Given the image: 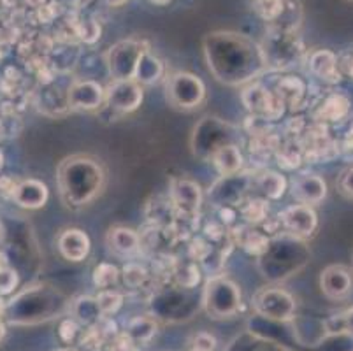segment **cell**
I'll return each mask as SVG.
<instances>
[{
    "label": "cell",
    "mask_w": 353,
    "mask_h": 351,
    "mask_svg": "<svg viewBox=\"0 0 353 351\" xmlns=\"http://www.w3.org/2000/svg\"><path fill=\"white\" fill-rule=\"evenodd\" d=\"M208 67L218 81L245 85L268 67L264 50L246 35L236 32H211L204 37Z\"/></svg>",
    "instance_id": "6da1fadb"
},
{
    "label": "cell",
    "mask_w": 353,
    "mask_h": 351,
    "mask_svg": "<svg viewBox=\"0 0 353 351\" xmlns=\"http://www.w3.org/2000/svg\"><path fill=\"white\" fill-rule=\"evenodd\" d=\"M60 197L69 208L90 204L102 192L105 172L101 163L86 154H74L59 167Z\"/></svg>",
    "instance_id": "7a4b0ae2"
},
{
    "label": "cell",
    "mask_w": 353,
    "mask_h": 351,
    "mask_svg": "<svg viewBox=\"0 0 353 351\" xmlns=\"http://www.w3.org/2000/svg\"><path fill=\"white\" fill-rule=\"evenodd\" d=\"M67 301L60 292L51 286H35L21 292L4 305V317L11 325H35L53 320L63 313Z\"/></svg>",
    "instance_id": "3957f363"
},
{
    "label": "cell",
    "mask_w": 353,
    "mask_h": 351,
    "mask_svg": "<svg viewBox=\"0 0 353 351\" xmlns=\"http://www.w3.org/2000/svg\"><path fill=\"white\" fill-rule=\"evenodd\" d=\"M202 305L211 318H230L241 308V292L232 281L225 278H213L208 281Z\"/></svg>",
    "instance_id": "277c9868"
},
{
    "label": "cell",
    "mask_w": 353,
    "mask_h": 351,
    "mask_svg": "<svg viewBox=\"0 0 353 351\" xmlns=\"http://www.w3.org/2000/svg\"><path fill=\"white\" fill-rule=\"evenodd\" d=\"M206 99V86L190 72H176L167 81V101L172 108L190 111Z\"/></svg>",
    "instance_id": "5b68a950"
},
{
    "label": "cell",
    "mask_w": 353,
    "mask_h": 351,
    "mask_svg": "<svg viewBox=\"0 0 353 351\" xmlns=\"http://www.w3.org/2000/svg\"><path fill=\"white\" fill-rule=\"evenodd\" d=\"M146 51V44L136 41V39H127V41H120L118 44H114L105 57L108 58L109 72L114 77V81L134 79L137 63Z\"/></svg>",
    "instance_id": "8992f818"
},
{
    "label": "cell",
    "mask_w": 353,
    "mask_h": 351,
    "mask_svg": "<svg viewBox=\"0 0 353 351\" xmlns=\"http://www.w3.org/2000/svg\"><path fill=\"white\" fill-rule=\"evenodd\" d=\"M256 314L271 321H290L295 314V301L281 288H264L253 299Z\"/></svg>",
    "instance_id": "52a82bcc"
},
{
    "label": "cell",
    "mask_w": 353,
    "mask_h": 351,
    "mask_svg": "<svg viewBox=\"0 0 353 351\" xmlns=\"http://www.w3.org/2000/svg\"><path fill=\"white\" fill-rule=\"evenodd\" d=\"M105 101L114 111L132 112L143 102V90L136 79H121L109 86L105 92Z\"/></svg>",
    "instance_id": "ba28073f"
},
{
    "label": "cell",
    "mask_w": 353,
    "mask_h": 351,
    "mask_svg": "<svg viewBox=\"0 0 353 351\" xmlns=\"http://www.w3.org/2000/svg\"><path fill=\"white\" fill-rule=\"evenodd\" d=\"M281 223L290 236L303 239L310 237L319 225V217L311 205L295 204L281 212Z\"/></svg>",
    "instance_id": "9c48e42d"
},
{
    "label": "cell",
    "mask_w": 353,
    "mask_h": 351,
    "mask_svg": "<svg viewBox=\"0 0 353 351\" xmlns=\"http://www.w3.org/2000/svg\"><path fill=\"white\" fill-rule=\"evenodd\" d=\"M243 102L248 111L264 116L265 120H278L283 114V102L278 101L274 93L260 85L248 86L243 92Z\"/></svg>",
    "instance_id": "30bf717a"
},
{
    "label": "cell",
    "mask_w": 353,
    "mask_h": 351,
    "mask_svg": "<svg viewBox=\"0 0 353 351\" xmlns=\"http://www.w3.org/2000/svg\"><path fill=\"white\" fill-rule=\"evenodd\" d=\"M320 286L325 297L339 301L352 292V274L345 265H329L320 276Z\"/></svg>",
    "instance_id": "8fae6325"
},
{
    "label": "cell",
    "mask_w": 353,
    "mask_h": 351,
    "mask_svg": "<svg viewBox=\"0 0 353 351\" xmlns=\"http://www.w3.org/2000/svg\"><path fill=\"white\" fill-rule=\"evenodd\" d=\"M171 197L183 217H194L201 208V186L190 179H176L171 186Z\"/></svg>",
    "instance_id": "7c38bea8"
},
{
    "label": "cell",
    "mask_w": 353,
    "mask_h": 351,
    "mask_svg": "<svg viewBox=\"0 0 353 351\" xmlns=\"http://www.w3.org/2000/svg\"><path fill=\"white\" fill-rule=\"evenodd\" d=\"M292 195L299 204L313 205L319 204L325 199L327 195V185L320 176L314 174H304L295 179L292 185Z\"/></svg>",
    "instance_id": "4fadbf2b"
},
{
    "label": "cell",
    "mask_w": 353,
    "mask_h": 351,
    "mask_svg": "<svg viewBox=\"0 0 353 351\" xmlns=\"http://www.w3.org/2000/svg\"><path fill=\"white\" fill-rule=\"evenodd\" d=\"M59 250L70 262H81L90 253V239L79 228H67L59 237Z\"/></svg>",
    "instance_id": "5bb4252c"
},
{
    "label": "cell",
    "mask_w": 353,
    "mask_h": 351,
    "mask_svg": "<svg viewBox=\"0 0 353 351\" xmlns=\"http://www.w3.org/2000/svg\"><path fill=\"white\" fill-rule=\"evenodd\" d=\"M104 90L95 81H79L70 88L69 92V104L74 109H85L92 111L97 109L104 101Z\"/></svg>",
    "instance_id": "9a60e30c"
},
{
    "label": "cell",
    "mask_w": 353,
    "mask_h": 351,
    "mask_svg": "<svg viewBox=\"0 0 353 351\" xmlns=\"http://www.w3.org/2000/svg\"><path fill=\"white\" fill-rule=\"evenodd\" d=\"M50 193H48L46 185L37 179H27L16 186L12 199L18 205L27 209H39L46 204Z\"/></svg>",
    "instance_id": "2e32d148"
},
{
    "label": "cell",
    "mask_w": 353,
    "mask_h": 351,
    "mask_svg": "<svg viewBox=\"0 0 353 351\" xmlns=\"http://www.w3.org/2000/svg\"><path fill=\"white\" fill-rule=\"evenodd\" d=\"M108 246L117 255H132V253L137 251V248H139V236L134 230H130V228H111L108 234Z\"/></svg>",
    "instance_id": "e0dca14e"
},
{
    "label": "cell",
    "mask_w": 353,
    "mask_h": 351,
    "mask_svg": "<svg viewBox=\"0 0 353 351\" xmlns=\"http://www.w3.org/2000/svg\"><path fill=\"white\" fill-rule=\"evenodd\" d=\"M310 69L314 76L322 77L325 81H338L339 79L338 58L332 51H314L310 58Z\"/></svg>",
    "instance_id": "ac0fdd59"
},
{
    "label": "cell",
    "mask_w": 353,
    "mask_h": 351,
    "mask_svg": "<svg viewBox=\"0 0 353 351\" xmlns=\"http://www.w3.org/2000/svg\"><path fill=\"white\" fill-rule=\"evenodd\" d=\"M211 159H213L214 167L221 176H234L243 163V157H241V151L236 144H225V146L218 148L211 154Z\"/></svg>",
    "instance_id": "d6986e66"
},
{
    "label": "cell",
    "mask_w": 353,
    "mask_h": 351,
    "mask_svg": "<svg viewBox=\"0 0 353 351\" xmlns=\"http://www.w3.org/2000/svg\"><path fill=\"white\" fill-rule=\"evenodd\" d=\"M157 334V323L153 318H134L130 323L127 325V330H125V336L132 341L134 344H144L150 343V341L155 337Z\"/></svg>",
    "instance_id": "ffe728a7"
},
{
    "label": "cell",
    "mask_w": 353,
    "mask_h": 351,
    "mask_svg": "<svg viewBox=\"0 0 353 351\" xmlns=\"http://www.w3.org/2000/svg\"><path fill=\"white\" fill-rule=\"evenodd\" d=\"M70 311H72L76 321L86 325V327H92V325L99 323L102 318L97 301L90 297H79L78 301L70 305Z\"/></svg>",
    "instance_id": "44dd1931"
},
{
    "label": "cell",
    "mask_w": 353,
    "mask_h": 351,
    "mask_svg": "<svg viewBox=\"0 0 353 351\" xmlns=\"http://www.w3.org/2000/svg\"><path fill=\"white\" fill-rule=\"evenodd\" d=\"M274 95L278 97V101L283 102V106L299 104L304 95V85L295 77H283L278 81Z\"/></svg>",
    "instance_id": "7402d4cb"
},
{
    "label": "cell",
    "mask_w": 353,
    "mask_h": 351,
    "mask_svg": "<svg viewBox=\"0 0 353 351\" xmlns=\"http://www.w3.org/2000/svg\"><path fill=\"white\" fill-rule=\"evenodd\" d=\"M163 72V67H162V62H160L159 58L152 57V54L144 53L143 57H141L139 63H137V70H136V79L137 83H155L159 81L160 76H162Z\"/></svg>",
    "instance_id": "603a6c76"
},
{
    "label": "cell",
    "mask_w": 353,
    "mask_h": 351,
    "mask_svg": "<svg viewBox=\"0 0 353 351\" xmlns=\"http://www.w3.org/2000/svg\"><path fill=\"white\" fill-rule=\"evenodd\" d=\"M259 188L268 195L269 199H280L285 193V188H287V181H285L283 176L276 172H265L262 174L256 181Z\"/></svg>",
    "instance_id": "cb8c5ba5"
},
{
    "label": "cell",
    "mask_w": 353,
    "mask_h": 351,
    "mask_svg": "<svg viewBox=\"0 0 353 351\" xmlns=\"http://www.w3.org/2000/svg\"><path fill=\"white\" fill-rule=\"evenodd\" d=\"M287 0H253L252 8L265 21H276L285 11Z\"/></svg>",
    "instance_id": "d4e9b609"
},
{
    "label": "cell",
    "mask_w": 353,
    "mask_h": 351,
    "mask_svg": "<svg viewBox=\"0 0 353 351\" xmlns=\"http://www.w3.org/2000/svg\"><path fill=\"white\" fill-rule=\"evenodd\" d=\"M95 301H97L102 317H111V314L118 313V309L123 304L121 294H118L114 290H104V292L99 294V297Z\"/></svg>",
    "instance_id": "484cf974"
},
{
    "label": "cell",
    "mask_w": 353,
    "mask_h": 351,
    "mask_svg": "<svg viewBox=\"0 0 353 351\" xmlns=\"http://www.w3.org/2000/svg\"><path fill=\"white\" fill-rule=\"evenodd\" d=\"M243 239H241V246L248 250L250 253H255V255H262L269 246L268 237H264L260 232L256 230H243Z\"/></svg>",
    "instance_id": "4316f807"
},
{
    "label": "cell",
    "mask_w": 353,
    "mask_h": 351,
    "mask_svg": "<svg viewBox=\"0 0 353 351\" xmlns=\"http://www.w3.org/2000/svg\"><path fill=\"white\" fill-rule=\"evenodd\" d=\"M94 281L99 288H109L118 281V269L109 263H102L95 269Z\"/></svg>",
    "instance_id": "83f0119b"
},
{
    "label": "cell",
    "mask_w": 353,
    "mask_h": 351,
    "mask_svg": "<svg viewBox=\"0 0 353 351\" xmlns=\"http://www.w3.org/2000/svg\"><path fill=\"white\" fill-rule=\"evenodd\" d=\"M346 111H348V101L343 97H332L322 108V116H325L327 120H338L346 114Z\"/></svg>",
    "instance_id": "f1b7e54d"
},
{
    "label": "cell",
    "mask_w": 353,
    "mask_h": 351,
    "mask_svg": "<svg viewBox=\"0 0 353 351\" xmlns=\"http://www.w3.org/2000/svg\"><path fill=\"white\" fill-rule=\"evenodd\" d=\"M241 212L250 223H260L268 214V204L264 201H250Z\"/></svg>",
    "instance_id": "f546056e"
},
{
    "label": "cell",
    "mask_w": 353,
    "mask_h": 351,
    "mask_svg": "<svg viewBox=\"0 0 353 351\" xmlns=\"http://www.w3.org/2000/svg\"><path fill=\"white\" fill-rule=\"evenodd\" d=\"M336 321V327L330 328L327 334H336V332H346L350 336H353V308L346 309L345 313L338 318Z\"/></svg>",
    "instance_id": "4dcf8cb0"
},
{
    "label": "cell",
    "mask_w": 353,
    "mask_h": 351,
    "mask_svg": "<svg viewBox=\"0 0 353 351\" xmlns=\"http://www.w3.org/2000/svg\"><path fill=\"white\" fill-rule=\"evenodd\" d=\"M60 337H62L63 343H72L76 339V336L79 334V327H78V321L76 320H63L60 323V330H59Z\"/></svg>",
    "instance_id": "1f68e13d"
},
{
    "label": "cell",
    "mask_w": 353,
    "mask_h": 351,
    "mask_svg": "<svg viewBox=\"0 0 353 351\" xmlns=\"http://www.w3.org/2000/svg\"><path fill=\"white\" fill-rule=\"evenodd\" d=\"M16 283H18V278L12 270H0V294H11L16 288Z\"/></svg>",
    "instance_id": "d6a6232c"
},
{
    "label": "cell",
    "mask_w": 353,
    "mask_h": 351,
    "mask_svg": "<svg viewBox=\"0 0 353 351\" xmlns=\"http://www.w3.org/2000/svg\"><path fill=\"white\" fill-rule=\"evenodd\" d=\"M144 278H146V272H144L141 267L130 265L125 269V283H127L128 286L141 285V283L144 281Z\"/></svg>",
    "instance_id": "836d02e7"
},
{
    "label": "cell",
    "mask_w": 353,
    "mask_h": 351,
    "mask_svg": "<svg viewBox=\"0 0 353 351\" xmlns=\"http://www.w3.org/2000/svg\"><path fill=\"white\" fill-rule=\"evenodd\" d=\"M214 346H216V341H214V337L208 332H199L197 336L194 337V343H192V348H199V350L206 351H213Z\"/></svg>",
    "instance_id": "e575fe53"
},
{
    "label": "cell",
    "mask_w": 353,
    "mask_h": 351,
    "mask_svg": "<svg viewBox=\"0 0 353 351\" xmlns=\"http://www.w3.org/2000/svg\"><path fill=\"white\" fill-rule=\"evenodd\" d=\"M278 160H280V166L285 167V169H295V167L299 166V154L295 153V151H292L290 154L287 153V150L285 148H281L280 154H278Z\"/></svg>",
    "instance_id": "d590c367"
},
{
    "label": "cell",
    "mask_w": 353,
    "mask_h": 351,
    "mask_svg": "<svg viewBox=\"0 0 353 351\" xmlns=\"http://www.w3.org/2000/svg\"><path fill=\"white\" fill-rule=\"evenodd\" d=\"M339 190L345 193L346 197L353 199V167L343 172L341 179H339Z\"/></svg>",
    "instance_id": "8d00e7d4"
},
{
    "label": "cell",
    "mask_w": 353,
    "mask_h": 351,
    "mask_svg": "<svg viewBox=\"0 0 353 351\" xmlns=\"http://www.w3.org/2000/svg\"><path fill=\"white\" fill-rule=\"evenodd\" d=\"M111 351H139L136 348V344L128 339L127 336H120L114 339L113 346H111Z\"/></svg>",
    "instance_id": "74e56055"
},
{
    "label": "cell",
    "mask_w": 353,
    "mask_h": 351,
    "mask_svg": "<svg viewBox=\"0 0 353 351\" xmlns=\"http://www.w3.org/2000/svg\"><path fill=\"white\" fill-rule=\"evenodd\" d=\"M264 341H265V351H287V350H283V348L276 346V343H272V341H268V339H264Z\"/></svg>",
    "instance_id": "f35d334b"
},
{
    "label": "cell",
    "mask_w": 353,
    "mask_h": 351,
    "mask_svg": "<svg viewBox=\"0 0 353 351\" xmlns=\"http://www.w3.org/2000/svg\"><path fill=\"white\" fill-rule=\"evenodd\" d=\"M6 336V327H4V321H2V318H0V341L4 339Z\"/></svg>",
    "instance_id": "ab89813d"
},
{
    "label": "cell",
    "mask_w": 353,
    "mask_h": 351,
    "mask_svg": "<svg viewBox=\"0 0 353 351\" xmlns=\"http://www.w3.org/2000/svg\"><path fill=\"white\" fill-rule=\"evenodd\" d=\"M27 2H30L32 6H35V8H39V6H43L46 0H27Z\"/></svg>",
    "instance_id": "60d3db41"
},
{
    "label": "cell",
    "mask_w": 353,
    "mask_h": 351,
    "mask_svg": "<svg viewBox=\"0 0 353 351\" xmlns=\"http://www.w3.org/2000/svg\"><path fill=\"white\" fill-rule=\"evenodd\" d=\"M57 351H78V350H76V348L67 346V348H60V350H57Z\"/></svg>",
    "instance_id": "b9f144b4"
},
{
    "label": "cell",
    "mask_w": 353,
    "mask_h": 351,
    "mask_svg": "<svg viewBox=\"0 0 353 351\" xmlns=\"http://www.w3.org/2000/svg\"><path fill=\"white\" fill-rule=\"evenodd\" d=\"M4 317V304H2V301H0V318Z\"/></svg>",
    "instance_id": "7bdbcfd3"
},
{
    "label": "cell",
    "mask_w": 353,
    "mask_h": 351,
    "mask_svg": "<svg viewBox=\"0 0 353 351\" xmlns=\"http://www.w3.org/2000/svg\"><path fill=\"white\" fill-rule=\"evenodd\" d=\"M188 351H206V350H199V348H190Z\"/></svg>",
    "instance_id": "ee69618b"
},
{
    "label": "cell",
    "mask_w": 353,
    "mask_h": 351,
    "mask_svg": "<svg viewBox=\"0 0 353 351\" xmlns=\"http://www.w3.org/2000/svg\"><path fill=\"white\" fill-rule=\"evenodd\" d=\"M0 167H2V153H0Z\"/></svg>",
    "instance_id": "f6af8a7d"
}]
</instances>
